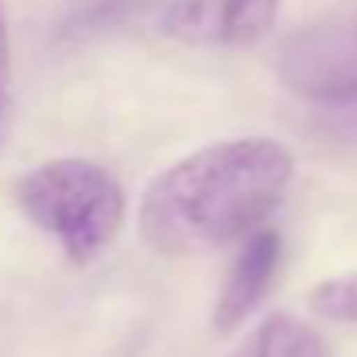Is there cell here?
Instances as JSON below:
<instances>
[{"mask_svg":"<svg viewBox=\"0 0 357 357\" xmlns=\"http://www.w3.org/2000/svg\"><path fill=\"white\" fill-rule=\"evenodd\" d=\"M326 130L340 140H357V102H340V105H329V116H326Z\"/></svg>","mask_w":357,"mask_h":357,"instance_id":"9c48e42d","label":"cell"},{"mask_svg":"<svg viewBox=\"0 0 357 357\" xmlns=\"http://www.w3.org/2000/svg\"><path fill=\"white\" fill-rule=\"evenodd\" d=\"M15 123V70H11V36H8V18L0 4V151L8 147Z\"/></svg>","mask_w":357,"mask_h":357,"instance_id":"ba28073f","label":"cell"},{"mask_svg":"<svg viewBox=\"0 0 357 357\" xmlns=\"http://www.w3.org/2000/svg\"><path fill=\"white\" fill-rule=\"evenodd\" d=\"M18 204L77 266L91 263L126 221L123 186L84 158H56L32 168L18 183Z\"/></svg>","mask_w":357,"mask_h":357,"instance_id":"7a4b0ae2","label":"cell"},{"mask_svg":"<svg viewBox=\"0 0 357 357\" xmlns=\"http://www.w3.org/2000/svg\"><path fill=\"white\" fill-rule=\"evenodd\" d=\"M280 0H211V43L214 46H256L270 36Z\"/></svg>","mask_w":357,"mask_h":357,"instance_id":"8992f818","label":"cell"},{"mask_svg":"<svg viewBox=\"0 0 357 357\" xmlns=\"http://www.w3.org/2000/svg\"><path fill=\"white\" fill-rule=\"evenodd\" d=\"M308 305L319 319L357 326V273H340V277L322 280L308 294Z\"/></svg>","mask_w":357,"mask_h":357,"instance_id":"52a82bcc","label":"cell"},{"mask_svg":"<svg viewBox=\"0 0 357 357\" xmlns=\"http://www.w3.org/2000/svg\"><path fill=\"white\" fill-rule=\"evenodd\" d=\"M294 178V154L270 137L221 140L165 168L140 200V231L165 256L225 249L259 231Z\"/></svg>","mask_w":357,"mask_h":357,"instance_id":"6da1fadb","label":"cell"},{"mask_svg":"<svg viewBox=\"0 0 357 357\" xmlns=\"http://www.w3.org/2000/svg\"><path fill=\"white\" fill-rule=\"evenodd\" d=\"M280 266V235L273 228H259L245 238L242 252L235 256L231 263V273L218 294V305H214V329L221 336L235 333L252 312L256 305L266 298L270 284H273V273Z\"/></svg>","mask_w":357,"mask_h":357,"instance_id":"277c9868","label":"cell"},{"mask_svg":"<svg viewBox=\"0 0 357 357\" xmlns=\"http://www.w3.org/2000/svg\"><path fill=\"white\" fill-rule=\"evenodd\" d=\"M231 357H333V354L308 322L287 312H273L238 343Z\"/></svg>","mask_w":357,"mask_h":357,"instance_id":"5b68a950","label":"cell"},{"mask_svg":"<svg viewBox=\"0 0 357 357\" xmlns=\"http://www.w3.org/2000/svg\"><path fill=\"white\" fill-rule=\"evenodd\" d=\"M273 67L280 84L308 102H357V4L291 32Z\"/></svg>","mask_w":357,"mask_h":357,"instance_id":"3957f363","label":"cell"}]
</instances>
